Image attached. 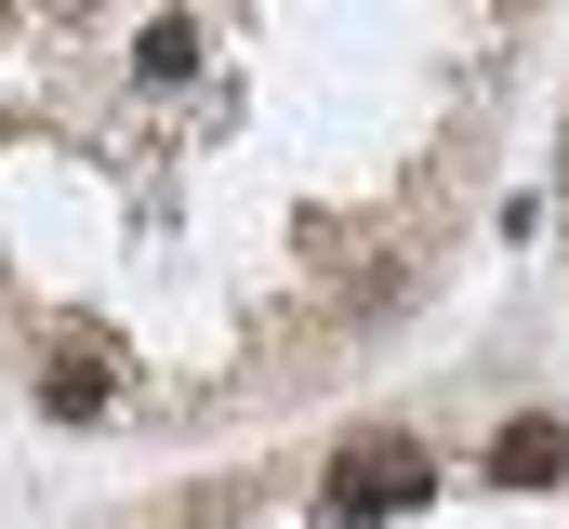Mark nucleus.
<instances>
[{
    "mask_svg": "<svg viewBox=\"0 0 569 529\" xmlns=\"http://www.w3.org/2000/svg\"><path fill=\"white\" fill-rule=\"evenodd\" d=\"M425 450H411V437H358V450H345V463H331V517H411V503H425Z\"/></svg>",
    "mask_w": 569,
    "mask_h": 529,
    "instance_id": "obj_1",
    "label": "nucleus"
},
{
    "mask_svg": "<svg viewBox=\"0 0 569 529\" xmlns=\"http://www.w3.org/2000/svg\"><path fill=\"white\" fill-rule=\"evenodd\" d=\"M490 477H503V490H557L569 477V423H503V437H490Z\"/></svg>",
    "mask_w": 569,
    "mask_h": 529,
    "instance_id": "obj_2",
    "label": "nucleus"
},
{
    "mask_svg": "<svg viewBox=\"0 0 569 529\" xmlns=\"http://www.w3.org/2000/svg\"><path fill=\"white\" fill-rule=\"evenodd\" d=\"M107 397H120V358L67 345V358H53V385H40V410H53V423H107Z\"/></svg>",
    "mask_w": 569,
    "mask_h": 529,
    "instance_id": "obj_3",
    "label": "nucleus"
},
{
    "mask_svg": "<svg viewBox=\"0 0 569 529\" xmlns=\"http://www.w3.org/2000/svg\"><path fill=\"white\" fill-rule=\"evenodd\" d=\"M0 13H13V0H0Z\"/></svg>",
    "mask_w": 569,
    "mask_h": 529,
    "instance_id": "obj_4",
    "label": "nucleus"
}]
</instances>
